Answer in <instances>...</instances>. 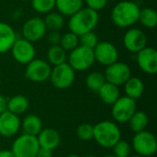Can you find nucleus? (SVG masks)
Listing matches in <instances>:
<instances>
[{
	"instance_id": "nucleus-1",
	"label": "nucleus",
	"mask_w": 157,
	"mask_h": 157,
	"mask_svg": "<svg viewBox=\"0 0 157 157\" xmlns=\"http://www.w3.org/2000/svg\"><path fill=\"white\" fill-rule=\"evenodd\" d=\"M140 10L139 6L133 1H121L111 11V20L119 28L132 27L138 22Z\"/></svg>"
},
{
	"instance_id": "nucleus-2",
	"label": "nucleus",
	"mask_w": 157,
	"mask_h": 157,
	"mask_svg": "<svg viewBox=\"0 0 157 157\" xmlns=\"http://www.w3.org/2000/svg\"><path fill=\"white\" fill-rule=\"evenodd\" d=\"M98 20L99 16L97 11L88 7H82L70 17L68 27L70 31L80 36L86 32L93 31L98 24Z\"/></svg>"
},
{
	"instance_id": "nucleus-3",
	"label": "nucleus",
	"mask_w": 157,
	"mask_h": 157,
	"mask_svg": "<svg viewBox=\"0 0 157 157\" xmlns=\"http://www.w3.org/2000/svg\"><path fill=\"white\" fill-rule=\"evenodd\" d=\"M121 137V130L113 121H103L93 126V139L104 148H112Z\"/></svg>"
},
{
	"instance_id": "nucleus-4",
	"label": "nucleus",
	"mask_w": 157,
	"mask_h": 157,
	"mask_svg": "<svg viewBox=\"0 0 157 157\" xmlns=\"http://www.w3.org/2000/svg\"><path fill=\"white\" fill-rule=\"evenodd\" d=\"M93 49L78 45L70 52L68 56V63L75 71H86L89 69L95 63Z\"/></svg>"
},
{
	"instance_id": "nucleus-5",
	"label": "nucleus",
	"mask_w": 157,
	"mask_h": 157,
	"mask_svg": "<svg viewBox=\"0 0 157 157\" xmlns=\"http://www.w3.org/2000/svg\"><path fill=\"white\" fill-rule=\"evenodd\" d=\"M52 86L58 89H66L70 87L75 79V71L69 65L68 63H63L55 65L49 78Z\"/></svg>"
},
{
	"instance_id": "nucleus-6",
	"label": "nucleus",
	"mask_w": 157,
	"mask_h": 157,
	"mask_svg": "<svg viewBox=\"0 0 157 157\" xmlns=\"http://www.w3.org/2000/svg\"><path fill=\"white\" fill-rule=\"evenodd\" d=\"M132 148L138 155L150 157L157 151V140L155 136L147 131L135 133L132 139Z\"/></svg>"
},
{
	"instance_id": "nucleus-7",
	"label": "nucleus",
	"mask_w": 157,
	"mask_h": 157,
	"mask_svg": "<svg viewBox=\"0 0 157 157\" xmlns=\"http://www.w3.org/2000/svg\"><path fill=\"white\" fill-rule=\"evenodd\" d=\"M39 148L37 136L23 133L13 142L11 151L15 157H36Z\"/></svg>"
},
{
	"instance_id": "nucleus-8",
	"label": "nucleus",
	"mask_w": 157,
	"mask_h": 157,
	"mask_svg": "<svg viewBox=\"0 0 157 157\" xmlns=\"http://www.w3.org/2000/svg\"><path fill=\"white\" fill-rule=\"evenodd\" d=\"M26 65L25 77L28 80L34 83H42L50 78L52 67L48 62L34 58Z\"/></svg>"
},
{
	"instance_id": "nucleus-9",
	"label": "nucleus",
	"mask_w": 157,
	"mask_h": 157,
	"mask_svg": "<svg viewBox=\"0 0 157 157\" xmlns=\"http://www.w3.org/2000/svg\"><path fill=\"white\" fill-rule=\"evenodd\" d=\"M136 100L125 97H120L118 100L112 104L111 114L113 119L119 123H126L136 111Z\"/></svg>"
},
{
	"instance_id": "nucleus-10",
	"label": "nucleus",
	"mask_w": 157,
	"mask_h": 157,
	"mask_svg": "<svg viewBox=\"0 0 157 157\" xmlns=\"http://www.w3.org/2000/svg\"><path fill=\"white\" fill-rule=\"evenodd\" d=\"M106 81L115 86H121L132 76L130 66L123 62H115L107 66L104 73Z\"/></svg>"
},
{
	"instance_id": "nucleus-11",
	"label": "nucleus",
	"mask_w": 157,
	"mask_h": 157,
	"mask_svg": "<svg viewBox=\"0 0 157 157\" xmlns=\"http://www.w3.org/2000/svg\"><path fill=\"white\" fill-rule=\"evenodd\" d=\"M10 51L15 61L21 64H28L35 58L36 55V50L32 42L25 40L24 38L17 39Z\"/></svg>"
},
{
	"instance_id": "nucleus-12",
	"label": "nucleus",
	"mask_w": 157,
	"mask_h": 157,
	"mask_svg": "<svg viewBox=\"0 0 157 157\" xmlns=\"http://www.w3.org/2000/svg\"><path fill=\"white\" fill-rule=\"evenodd\" d=\"M47 29L42 18L34 17L28 19L22 27V36L25 40L35 42L41 40L46 34Z\"/></svg>"
},
{
	"instance_id": "nucleus-13",
	"label": "nucleus",
	"mask_w": 157,
	"mask_h": 157,
	"mask_svg": "<svg viewBox=\"0 0 157 157\" xmlns=\"http://www.w3.org/2000/svg\"><path fill=\"white\" fill-rule=\"evenodd\" d=\"M95 61L100 64L108 66L119 59L118 49L109 41H100L93 49Z\"/></svg>"
},
{
	"instance_id": "nucleus-14",
	"label": "nucleus",
	"mask_w": 157,
	"mask_h": 157,
	"mask_svg": "<svg viewBox=\"0 0 157 157\" xmlns=\"http://www.w3.org/2000/svg\"><path fill=\"white\" fill-rule=\"evenodd\" d=\"M147 37L145 33L135 28L128 29L123 36V45L126 50L131 52L137 53L142 49L146 47Z\"/></svg>"
},
{
	"instance_id": "nucleus-15",
	"label": "nucleus",
	"mask_w": 157,
	"mask_h": 157,
	"mask_svg": "<svg viewBox=\"0 0 157 157\" xmlns=\"http://www.w3.org/2000/svg\"><path fill=\"white\" fill-rule=\"evenodd\" d=\"M136 61L142 71L149 75L157 72V52L153 47H144L137 52Z\"/></svg>"
},
{
	"instance_id": "nucleus-16",
	"label": "nucleus",
	"mask_w": 157,
	"mask_h": 157,
	"mask_svg": "<svg viewBox=\"0 0 157 157\" xmlns=\"http://www.w3.org/2000/svg\"><path fill=\"white\" fill-rule=\"evenodd\" d=\"M21 121L17 115L8 110L0 114V135L9 138L17 133L20 129Z\"/></svg>"
},
{
	"instance_id": "nucleus-17",
	"label": "nucleus",
	"mask_w": 157,
	"mask_h": 157,
	"mask_svg": "<svg viewBox=\"0 0 157 157\" xmlns=\"http://www.w3.org/2000/svg\"><path fill=\"white\" fill-rule=\"evenodd\" d=\"M40 147L47 148L50 150L56 149L61 144V136L59 132L52 128L42 129L37 135Z\"/></svg>"
},
{
	"instance_id": "nucleus-18",
	"label": "nucleus",
	"mask_w": 157,
	"mask_h": 157,
	"mask_svg": "<svg viewBox=\"0 0 157 157\" xmlns=\"http://www.w3.org/2000/svg\"><path fill=\"white\" fill-rule=\"evenodd\" d=\"M17 39L14 29L7 23L0 22V53H6L10 51Z\"/></svg>"
},
{
	"instance_id": "nucleus-19",
	"label": "nucleus",
	"mask_w": 157,
	"mask_h": 157,
	"mask_svg": "<svg viewBox=\"0 0 157 157\" xmlns=\"http://www.w3.org/2000/svg\"><path fill=\"white\" fill-rule=\"evenodd\" d=\"M100 99L108 105H112L114 104L118 98L121 97L120 95V89L118 86H115L111 83L105 82V84L99 88L98 91Z\"/></svg>"
},
{
	"instance_id": "nucleus-20",
	"label": "nucleus",
	"mask_w": 157,
	"mask_h": 157,
	"mask_svg": "<svg viewBox=\"0 0 157 157\" xmlns=\"http://www.w3.org/2000/svg\"><path fill=\"white\" fill-rule=\"evenodd\" d=\"M124 91L128 98L134 100L140 98L144 91V85L139 77H130L124 84Z\"/></svg>"
},
{
	"instance_id": "nucleus-21",
	"label": "nucleus",
	"mask_w": 157,
	"mask_h": 157,
	"mask_svg": "<svg viewBox=\"0 0 157 157\" xmlns=\"http://www.w3.org/2000/svg\"><path fill=\"white\" fill-rule=\"evenodd\" d=\"M84 0H56L55 7L58 12L66 17H71L83 7Z\"/></svg>"
},
{
	"instance_id": "nucleus-22",
	"label": "nucleus",
	"mask_w": 157,
	"mask_h": 157,
	"mask_svg": "<svg viewBox=\"0 0 157 157\" xmlns=\"http://www.w3.org/2000/svg\"><path fill=\"white\" fill-rule=\"evenodd\" d=\"M20 127H22L25 134L37 136L42 130L41 120L34 114L27 115L21 121Z\"/></svg>"
},
{
	"instance_id": "nucleus-23",
	"label": "nucleus",
	"mask_w": 157,
	"mask_h": 157,
	"mask_svg": "<svg viewBox=\"0 0 157 157\" xmlns=\"http://www.w3.org/2000/svg\"><path fill=\"white\" fill-rule=\"evenodd\" d=\"M29 100L25 96L16 95L6 101V110L18 116L29 109Z\"/></svg>"
},
{
	"instance_id": "nucleus-24",
	"label": "nucleus",
	"mask_w": 157,
	"mask_h": 157,
	"mask_svg": "<svg viewBox=\"0 0 157 157\" xmlns=\"http://www.w3.org/2000/svg\"><path fill=\"white\" fill-rule=\"evenodd\" d=\"M67 52H65L60 45H51L47 51L48 63L53 66L63 63L67 59Z\"/></svg>"
},
{
	"instance_id": "nucleus-25",
	"label": "nucleus",
	"mask_w": 157,
	"mask_h": 157,
	"mask_svg": "<svg viewBox=\"0 0 157 157\" xmlns=\"http://www.w3.org/2000/svg\"><path fill=\"white\" fill-rule=\"evenodd\" d=\"M129 125L131 130L137 133L143 131H145L148 125V116L144 111H135L134 114L129 120Z\"/></svg>"
},
{
	"instance_id": "nucleus-26",
	"label": "nucleus",
	"mask_w": 157,
	"mask_h": 157,
	"mask_svg": "<svg viewBox=\"0 0 157 157\" xmlns=\"http://www.w3.org/2000/svg\"><path fill=\"white\" fill-rule=\"evenodd\" d=\"M46 29L51 31H59L64 25V17L59 12H49L43 19Z\"/></svg>"
},
{
	"instance_id": "nucleus-27",
	"label": "nucleus",
	"mask_w": 157,
	"mask_h": 157,
	"mask_svg": "<svg viewBox=\"0 0 157 157\" xmlns=\"http://www.w3.org/2000/svg\"><path fill=\"white\" fill-rule=\"evenodd\" d=\"M138 21L147 29H154L157 25L156 11L151 7H144L141 9Z\"/></svg>"
},
{
	"instance_id": "nucleus-28",
	"label": "nucleus",
	"mask_w": 157,
	"mask_h": 157,
	"mask_svg": "<svg viewBox=\"0 0 157 157\" xmlns=\"http://www.w3.org/2000/svg\"><path fill=\"white\" fill-rule=\"evenodd\" d=\"M105 82H106V78L104 74L97 71L90 73L86 78V86L94 92H98L99 88L105 84Z\"/></svg>"
},
{
	"instance_id": "nucleus-29",
	"label": "nucleus",
	"mask_w": 157,
	"mask_h": 157,
	"mask_svg": "<svg viewBox=\"0 0 157 157\" xmlns=\"http://www.w3.org/2000/svg\"><path fill=\"white\" fill-rule=\"evenodd\" d=\"M65 52H71L79 45V36L72 31H69L62 35L59 44Z\"/></svg>"
},
{
	"instance_id": "nucleus-30",
	"label": "nucleus",
	"mask_w": 157,
	"mask_h": 157,
	"mask_svg": "<svg viewBox=\"0 0 157 157\" xmlns=\"http://www.w3.org/2000/svg\"><path fill=\"white\" fill-rule=\"evenodd\" d=\"M56 0H31L32 8L40 14H47L55 7Z\"/></svg>"
},
{
	"instance_id": "nucleus-31",
	"label": "nucleus",
	"mask_w": 157,
	"mask_h": 157,
	"mask_svg": "<svg viewBox=\"0 0 157 157\" xmlns=\"http://www.w3.org/2000/svg\"><path fill=\"white\" fill-rule=\"evenodd\" d=\"M98 42V38L93 31H88L79 36V45L94 49Z\"/></svg>"
},
{
	"instance_id": "nucleus-32",
	"label": "nucleus",
	"mask_w": 157,
	"mask_h": 157,
	"mask_svg": "<svg viewBox=\"0 0 157 157\" xmlns=\"http://www.w3.org/2000/svg\"><path fill=\"white\" fill-rule=\"evenodd\" d=\"M112 148L114 155L116 157H129L132 152V147L130 144L121 139Z\"/></svg>"
},
{
	"instance_id": "nucleus-33",
	"label": "nucleus",
	"mask_w": 157,
	"mask_h": 157,
	"mask_svg": "<svg viewBox=\"0 0 157 157\" xmlns=\"http://www.w3.org/2000/svg\"><path fill=\"white\" fill-rule=\"evenodd\" d=\"M76 135L81 141H90L93 139V126L89 123H82L76 129Z\"/></svg>"
},
{
	"instance_id": "nucleus-34",
	"label": "nucleus",
	"mask_w": 157,
	"mask_h": 157,
	"mask_svg": "<svg viewBox=\"0 0 157 157\" xmlns=\"http://www.w3.org/2000/svg\"><path fill=\"white\" fill-rule=\"evenodd\" d=\"M86 7L95 10L99 11L102 10L108 4V0H86Z\"/></svg>"
},
{
	"instance_id": "nucleus-35",
	"label": "nucleus",
	"mask_w": 157,
	"mask_h": 157,
	"mask_svg": "<svg viewBox=\"0 0 157 157\" xmlns=\"http://www.w3.org/2000/svg\"><path fill=\"white\" fill-rule=\"evenodd\" d=\"M62 35L59 31H51L48 35V41L51 45H59Z\"/></svg>"
},
{
	"instance_id": "nucleus-36",
	"label": "nucleus",
	"mask_w": 157,
	"mask_h": 157,
	"mask_svg": "<svg viewBox=\"0 0 157 157\" xmlns=\"http://www.w3.org/2000/svg\"><path fill=\"white\" fill-rule=\"evenodd\" d=\"M36 157H53L52 150L43 148V147H40L39 150H38Z\"/></svg>"
},
{
	"instance_id": "nucleus-37",
	"label": "nucleus",
	"mask_w": 157,
	"mask_h": 157,
	"mask_svg": "<svg viewBox=\"0 0 157 157\" xmlns=\"http://www.w3.org/2000/svg\"><path fill=\"white\" fill-rule=\"evenodd\" d=\"M6 98L0 94V114L6 110Z\"/></svg>"
},
{
	"instance_id": "nucleus-38",
	"label": "nucleus",
	"mask_w": 157,
	"mask_h": 157,
	"mask_svg": "<svg viewBox=\"0 0 157 157\" xmlns=\"http://www.w3.org/2000/svg\"><path fill=\"white\" fill-rule=\"evenodd\" d=\"M0 157H15L11 150H0Z\"/></svg>"
},
{
	"instance_id": "nucleus-39",
	"label": "nucleus",
	"mask_w": 157,
	"mask_h": 157,
	"mask_svg": "<svg viewBox=\"0 0 157 157\" xmlns=\"http://www.w3.org/2000/svg\"><path fill=\"white\" fill-rule=\"evenodd\" d=\"M67 157H80L79 155H75V154H73V155H69Z\"/></svg>"
},
{
	"instance_id": "nucleus-40",
	"label": "nucleus",
	"mask_w": 157,
	"mask_h": 157,
	"mask_svg": "<svg viewBox=\"0 0 157 157\" xmlns=\"http://www.w3.org/2000/svg\"><path fill=\"white\" fill-rule=\"evenodd\" d=\"M84 157H96L95 155H86V156Z\"/></svg>"
},
{
	"instance_id": "nucleus-41",
	"label": "nucleus",
	"mask_w": 157,
	"mask_h": 157,
	"mask_svg": "<svg viewBox=\"0 0 157 157\" xmlns=\"http://www.w3.org/2000/svg\"><path fill=\"white\" fill-rule=\"evenodd\" d=\"M104 157H116L114 155H106V156Z\"/></svg>"
},
{
	"instance_id": "nucleus-42",
	"label": "nucleus",
	"mask_w": 157,
	"mask_h": 157,
	"mask_svg": "<svg viewBox=\"0 0 157 157\" xmlns=\"http://www.w3.org/2000/svg\"><path fill=\"white\" fill-rule=\"evenodd\" d=\"M129 157H143V156H141V155H132V156H129Z\"/></svg>"
},
{
	"instance_id": "nucleus-43",
	"label": "nucleus",
	"mask_w": 157,
	"mask_h": 157,
	"mask_svg": "<svg viewBox=\"0 0 157 157\" xmlns=\"http://www.w3.org/2000/svg\"><path fill=\"white\" fill-rule=\"evenodd\" d=\"M22 1H29V0H22Z\"/></svg>"
}]
</instances>
